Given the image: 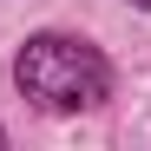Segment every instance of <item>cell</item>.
Here are the masks:
<instances>
[{
	"label": "cell",
	"mask_w": 151,
	"mask_h": 151,
	"mask_svg": "<svg viewBox=\"0 0 151 151\" xmlns=\"http://www.w3.org/2000/svg\"><path fill=\"white\" fill-rule=\"evenodd\" d=\"M13 86L40 112H92L112 99V66L79 33H33L13 59Z\"/></svg>",
	"instance_id": "1"
},
{
	"label": "cell",
	"mask_w": 151,
	"mask_h": 151,
	"mask_svg": "<svg viewBox=\"0 0 151 151\" xmlns=\"http://www.w3.org/2000/svg\"><path fill=\"white\" fill-rule=\"evenodd\" d=\"M132 7H145V13H151V0H132Z\"/></svg>",
	"instance_id": "2"
},
{
	"label": "cell",
	"mask_w": 151,
	"mask_h": 151,
	"mask_svg": "<svg viewBox=\"0 0 151 151\" xmlns=\"http://www.w3.org/2000/svg\"><path fill=\"white\" fill-rule=\"evenodd\" d=\"M0 145H7V132H0Z\"/></svg>",
	"instance_id": "3"
}]
</instances>
